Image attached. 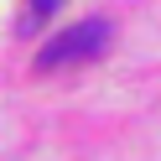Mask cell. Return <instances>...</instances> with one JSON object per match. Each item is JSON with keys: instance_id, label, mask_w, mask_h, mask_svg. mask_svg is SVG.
Instances as JSON below:
<instances>
[{"instance_id": "7a4b0ae2", "label": "cell", "mask_w": 161, "mask_h": 161, "mask_svg": "<svg viewBox=\"0 0 161 161\" xmlns=\"http://www.w3.org/2000/svg\"><path fill=\"white\" fill-rule=\"evenodd\" d=\"M57 5H63V0H26V21H47Z\"/></svg>"}, {"instance_id": "6da1fadb", "label": "cell", "mask_w": 161, "mask_h": 161, "mask_svg": "<svg viewBox=\"0 0 161 161\" xmlns=\"http://www.w3.org/2000/svg\"><path fill=\"white\" fill-rule=\"evenodd\" d=\"M109 36H114V26H109L104 16H88V21L68 26V31H57L52 42L36 52V73H52V68H63V63H94L109 47Z\"/></svg>"}]
</instances>
